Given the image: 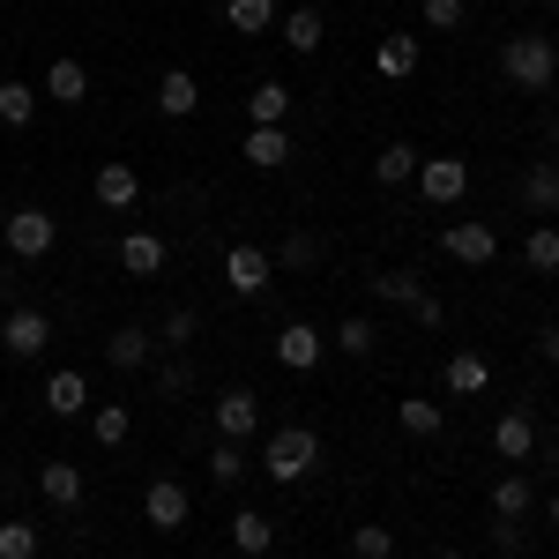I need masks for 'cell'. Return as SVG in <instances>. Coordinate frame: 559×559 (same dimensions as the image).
I'll list each match as a JSON object with an SVG mask.
<instances>
[{"label":"cell","instance_id":"cell-13","mask_svg":"<svg viewBox=\"0 0 559 559\" xmlns=\"http://www.w3.org/2000/svg\"><path fill=\"white\" fill-rule=\"evenodd\" d=\"M90 194H97L105 210H134V202H142V173H134V165H97Z\"/></svg>","mask_w":559,"mask_h":559},{"label":"cell","instance_id":"cell-24","mask_svg":"<svg viewBox=\"0 0 559 559\" xmlns=\"http://www.w3.org/2000/svg\"><path fill=\"white\" fill-rule=\"evenodd\" d=\"M247 120H254V128H284V120H292V90H284V83H254Z\"/></svg>","mask_w":559,"mask_h":559},{"label":"cell","instance_id":"cell-18","mask_svg":"<svg viewBox=\"0 0 559 559\" xmlns=\"http://www.w3.org/2000/svg\"><path fill=\"white\" fill-rule=\"evenodd\" d=\"M120 269L128 276H157L165 269V239L157 231H120Z\"/></svg>","mask_w":559,"mask_h":559},{"label":"cell","instance_id":"cell-2","mask_svg":"<svg viewBox=\"0 0 559 559\" xmlns=\"http://www.w3.org/2000/svg\"><path fill=\"white\" fill-rule=\"evenodd\" d=\"M313 463H321V432L313 426H276L261 440V471L276 477V485H299Z\"/></svg>","mask_w":559,"mask_h":559},{"label":"cell","instance_id":"cell-27","mask_svg":"<svg viewBox=\"0 0 559 559\" xmlns=\"http://www.w3.org/2000/svg\"><path fill=\"white\" fill-rule=\"evenodd\" d=\"M224 23L239 38H261V31H276V0H224Z\"/></svg>","mask_w":559,"mask_h":559},{"label":"cell","instance_id":"cell-35","mask_svg":"<svg viewBox=\"0 0 559 559\" xmlns=\"http://www.w3.org/2000/svg\"><path fill=\"white\" fill-rule=\"evenodd\" d=\"M0 559H38V522L0 515Z\"/></svg>","mask_w":559,"mask_h":559},{"label":"cell","instance_id":"cell-38","mask_svg":"<svg viewBox=\"0 0 559 559\" xmlns=\"http://www.w3.org/2000/svg\"><path fill=\"white\" fill-rule=\"evenodd\" d=\"M150 381L165 388V395H187V388H194V366H187V358H150Z\"/></svg>","mask_w":559,"mask_h":559},{"label":"cell","instance_id":"cell-10","mask_svg":"<svg viewBox=\"0 0 559 559\" xmlns=\"http://www.w3.org/2000/svg\"><path fill=\"white\" fill-rule=\"evenodd\" d=\"M157 112H165V120H194V112H202V83H194L187 68H165V75H157Z\"/></svg>","mask_w":559,"mask_h":559},{"label":"cell","instance_id":"cell-42","mask_svg":"<svg viewBox=\"0 0 559 559\" xmlns=\"http://www.w3.org/2000/svg\"><path fill=\"white\" fill-rule=\"evenodd\" d=\"M411 321H418V329H440V321H448V306H440V299H432V292H426V299L411 306Z\"/></svg>","mask_w":559,"mask_h":559},{"label":"cell","instance_id":"cell-17","mask_svg":"<svg viewBox=\"0 0 559 559\" xmlns=\"http://www.w3.org/2000/svg\"><path fill=\"white\" fill-rule=\"evenodd\" d=\"M45 97H52V105H83V97H90V68L60 52V60L45 68Z\"/></svg>","mask_w":559,"mask_h":559},{"label":"cell","instance_id":"cell-21","mask_svg":"<svg viewBox=\"0 0 559 559\" xmlns=\"http://www.w3.org/2000/svg\"><path fill=\"white\" fill-rule=\"evenodd\" d=\"M485 388H492L485 350H455V358H448V395H485Z\"/></svg>","mask_w":559,"mask_h":559},{"label":"cell","instance_id":"cell-37","mask_svg":"<svg viewBox=\"0 0 559 559\" xmlns=\"http://www.w3.org/2000/svg\"><path fill=\"white\" fill-rule=\"evenodd\" d=\"M395 552V530H388V522H358V530H350V559H388Z\"/></svg>","mask_w":559,"mask_h":559},{"label":"cell","instance_id":"cell-40","mask_svg":"<svg viewBox=\"0 0 559 559\" xmlns=\"http://www.w3.org/2000/svg\"><path fill=\"white\" fill-rule=\"evenodd\" d=\"M276 261H284V269H313V261H321V247H313L306 231H292V239L276 247Z\"/></svg>","mask_w":559,"mask_h":559},{"label":"cell","instance_id":"cell-3","mask_svg":"<svg viewBox=\"0 0 559 559\" xmlns=\"http://www.w3.org/2000/svg\"><path fill=\"white\" fill-rule=\"evenodd\" d=\"M142 522H150V530H165V537H179V530L194 522L187 485H179V477H150V492H142Z\"/></svg>","mask_w":559,"mask_h":559},{"label":"cell","instance_id":"cell-5","mask_svg":"<svg viewBox=\"0 0 559 559\" xmlns=\"http://www.w3.org/2000/svg\"><path fill=\"white\" fill-rule=\"evenodd\" d=\"M269 350H276V366H284V373H313V366L329 358V336H321L313 321H284Z\"/></svg>","mask_w":559,"mask_h":559},{"label":"cell","instance_id":"cell-33","mask_svg":"<svg viewBox=\"0 0 559 559\" xmlns=\"http://www.w3.org/2000/svg\"><path fill=\"white\" fill-rule=\"evenodd\" d=\"M373 344H381V336H373V321H366V313L336 321V336H329V350H344V358H373Z\"/></svg>","mask_w":559,"mask_h":559},{"label":"cell","instance_id":"cell-31","mask_svg":"<svg viewBox=\"0 0 559 559\" xmlns=\"http://www.w3.org/2000/svg\"><path fill=\"white\" fill-rule=\"evenodd\" d=\"M239 477H247V440H216V448H210V485L231 492Z\"/></svg>","mask_w":559,"mask_h":559},{"label":"cell","instance_id":"cell-41","mask_svg":"<svg viewBox=\"0 0 559 559\" xmlns=\"http://www.w3.org/2000/svg\"><path fill=\"white\" fill-rule=\"evenodd\" d=\"M426 23L432 31H463V0H426Z\"/></svg>","mask_w":559,"mask_h":559},{"label":"cell","instance_id":"cell-44","mask_svg":"<svg viewBox=\"0 0 559 559\" xmlns=\"http://www.w3.org/2000/svg\"><path fill=\"white\" fill-rule=\"evenodd\" d=\"M552 530H559V492H552Z\"/></svg>","mask_w":559,"mask_h":559},{"label":"cell","instance_id":"cell-29","mask_svg":"<svg viewBox=\"0 0 559 559\" xmlns=\"http://www.w3.org/2000/svg\"><path fill=\"white\" fill-rule=\"evenodd\" d=\"M128 432H134V411H128V403H97V411H90V440H97V448H120Z\"/></svg>","mask_w":559,"mask_h":559},{"label":"cell","instance_id":"cell-12","mask_svg":"<svg viewBox=\"0 0 559 559\" xmlns=\"http://www.w3.org/2000/svg\"><path fill=\"white\" fill-rule=\"evenodd\" d=\"M440 247H448L455 261H477V269H485V261L500 254V231H492V224H448Z\"/></svg>","mask_w":559,"mask_h":559},{"label":"cell","instance_id":"cell-45","mask_svg":"<svg viewBox=\"0 0 559 559\" xmlns=\"http://www.w3.org/2000/svg\"><path fill=\"white\" fill-rule=\"evenodd\" d=\"M552 142H559V112H552Z\"/></svg>","mask_w":559,"mask_h":559},{"label":"cell","instance_id":"cell-6","mask_svg":"<svg viewBox=\"0 0 559 559\" xmlns=\"http://www.w3.org/2000/svg\"><path fill=\"white\" fill-rule=\"evenodd\" d=\"M45 344H52V313H38V306H15L0 321V350L8 358H45Z\"/></svg>","mask_w":559,"mask_h":559},{"label":"cell","instance_id":"cell-1","mask_svg":"<svg viewBox=\"0 0 559 559\" xmlns=\"http://www.w3.org/2000/svg\"><path fill=\"white\" fill-rule=\"evenodd\" d=\"M500 75L515 90H552L559 75V45L552 38H537V31H515V38L500 45Z\"/></svg>","mask_w":559,"mask_h":559},{"label":"cell","instance_id":"cell-30","mask_svg":"<svg viewBox=\"0 0 559 559\" xmlns=\"http://www.w3.org/2000/svg\"><path fill=\"white\" fill-rule=\"evenodd\" d=\"M522 261H530L537 276H552V269H559V224L537 216V224H530V239H522Z\"/></svg>","mask_w":559,"mask_h":559},{"label":"cell","instance_id":"cell-43","mask_svg":"<svg viewBox=\"0 0 559 559\" xmlns=\"http://www.w3.org/2000/svg\"><path fill=\"white\" fill-rule=\"evenodd\" d=\"M537 350H545V366H559V321H545V329H537Z\"/></svg>","mask_w":559,"mask_h":559},{"label":"cell","instance_id":"cell-22","mask_svg":"<svg viewBox=\"0 0 559 559\" xmlns=\"http://www.w3.org/2000/svg\"><path fill=\"white\" fill-rule=\"evenodd\" d=\"M522 202L552 224L559 216V165H530V173H522Z\"/></svg>","mask_w":559,"mask_h":559},{"label":"cell","instance_id":"cell-23","mask_svg":"<svg viewBox=\"0 0 559 559\" xmlns=\"http://www.w3.org/2000/svg\"><path fill=\"white\" fill-rule=\"evenodd\" d=\"M373 60H381V75L403 83V75H418V38H411V31H388V38L373 45Z\"/></svg>","mask_w":559,"mask_h":559},{"label":"cell","instance_id":"cell-34","mask_svg":"<svg viewBox=\"0 0 559 559\" xmlns=\"http://www.w3.org/2000/svg\"><path fill=\"white\" fill-rule=\"evenodd\" d=\"M276 31H284V45H292V52H321V15H313L306 0L284 15V23H276Z\"/></svg>","mask_w":559,"mask_h":559},{"label":"cell","instance_id":"cell-26","mask_svg":"<svg viewBox=\"0 0 559 559\" xmlns=\"http://www.w3.org/2000/svg\"><path fill=\"white\" fill-rule=\"evenodd\" d=\"M530 508H537V485H530V477H500V485H492V515H500V522H522V515H530Z\"/></svg>","mask_w":559,"mask_h":559},{"label":"cell","instance_id":"cell-14","mask_svg":"<svg viewBox=\"0 0 559 559\" xmlns=\"http://www.w3.org/2000/svg\"><path fill=\"white\" fill-rule=\"evenodd\" d=\"M492 448H500V463H530V455H537V418H530V411H508V418L492 426Z\"/></svg>","mask_w":559,"mask_h":559},{"label":"cell","instance_id":"cell-39","mask_svg":"<svg viewBox=\"0 0 559 559\" xmlns=\"http://www.w3.org/2000/svg\"><path fill=\"white\" fill-rule=\"evenodd\" d=\"M157 344H194V313H187V306H173V313H165V321H157Z\"/></svg>","mask_w":559,"mask_h":559},{"label":"cell","instance_id":"cell-4","mask_svg":"<svg viewBox=\"0 0 559 559\" xmlns=\"http://www.w3.org/2000/svg\"><path fill=\"white\" fill-rule=\"evenodd\" d=\"M269 276H276V254L254 247V239H239V247L224 254V284H231L239 299H261V292H269Z\"/></svg>","mask_w":559,"mask_h":559},{"label":"cell","instance_id":"cell-15","mask_svg":"<svg viewBox=\"0 0 559 559\" xmlns=\"http://www.w3.org/2000/svg\"><path fill=\"white\" fill-rule=\"evenodd\" d=\"M45 411H52V418H83L90 411V381L75 373V366H60V373L45 381Z\"/></svg>","mask_w":559,"mask_h":559},{"label":"cell","instance_id":"cell-16","mask_svg":"<svg viewBox=\"0 0 559 559\" xmlns=\"http://www.w3.org/2000/svg\"><path fill=\"white\" fill-rule=\"evenodd\" d=\"M105 358H112L120 373H142V366L157 358V336H150V329H112V336H105Z\"/></svg>","mask_w":559,"mask_h":559},{"label":"cell","instance_id":"cell-32","mask_svg":"<svg viewBox=\"0 0 559 559\" xmlns=\"http://www.w3.org/2000/svg\"><path fill=\"white\" fill-rule=\"evenodd\" d=\"M373 179H381V187H403V179H418V150H411V142H388L381 157H373Z\"/></svg>","mask_w":559,"mask_h":559},{"label":"cell","instance_id":"cell-25","mask_svg":"<svg viewBox=\"0 0 559 559\" xmlns=\"http://www.w3.org/2000/svg\"><path fill=\"white\" fill-rule=\"evenodd\" d=\"M395 426L411 432V440H432V432L448 426V411H440V403H426V395H403V403H395Z\"/></svg>","mask_w":559,"mask_h":559},{"label":"cell","instance_id":"cell-19","mask_svg":"<svg viewBox=\"0 0 559 559\" xmlns=\"http://www.w3.org/2000/svg\"><path fill=\"white\" fill-rule=\"evenodd\" d=\"M231 545H239L247 559H261L269 545H276V515H261V508H239V515H231Z\"/></svg>","mask_w":559,"mask_h":559},{"label":"cell","instance_id":"cell-9","mask_svg":"<svg viewBox=\"0 0 559 559\" xmlns=\"http://www.w3.org/2000/svg\"><path fill=\"white\" fill-rule=\"evenodd\" d=\"M261 432V395L254 388H224L216 395V440H254Z\"/></svg>","mask_w":559,"mask_h":559},{"label":"cell","instance_id":"cell-11","mask_svg":"<svg viewBox=\"0 0 559 559\" xmlns=\"http://www.w3.org/2000/svg\"><path fill=\"white\" fill-rule=\"evenodd\" d=\"M239 165H254V173H284L292 165V134L284 128H254L239 142Z\"/></svg>","mask_w":559,"mask_h":559},{"label":"cell","instance_id":"cell-36","mask_svg":"<svg viewBox=\"0 0 559 559\" xmlns=\"http://www.w3.org/2000/svg\"><path fill=\"white\" fill-rule=\"evenodd\" d=\"M0 120H8V128H31V120H38V90L31 83H0Z\"/></svg>","mask_w":559,"mask_h":559},{"label":"cell","instance_id":"cell-7","mask_svg":"<svg viewBox=\"0 0 559 559\" xmlns=\"http://www.w3.org/2000/svg\"><path fill=\"white\" fill-rule=\"evenodd\" d=\"M418 194H426L432 210L463 202V194H471V165H463V157H418Z\"/></svg>","mask_w":559,"mask_h":559},{"label":"cell","instance_id":"cell-8","mask_svg":"<svg viewBox=\"0 0 559 559\" xmlns=\"http://www.w3.org/2000/svg\"><path fill=\"white\" fill-rule=\"evenodd\" d=\"M0 239H8V254L38 261V254H52V239H60V224H52L45 210H15L8 224H0Z\"/></svg>","mask_w":559,"mask_h":559},{"label":"cell","instance_id":"cell-20","mask_svg":"<svg viewBox=\"0 0 559 559\" xmlns=\"http://www.w3.org/2000/svg\"><path fill=\"white\" fill-rule=\"evenodd\" d=\"M38 492L52 500V508H83V471L60 455V463H45V471H38Z\"/></svg>","mask_w":559,"mask_h":559},{"label":"cell","instance_id":"cell-28","mask_svg":"<svg viewBox=\"0 0 559 559\" xmlns=\"http://www.w3.org/2000/svg\"><path fill=\"white\" fill-rule=\"evenodd\" d=\"M373 299L418 306V299H426V276H418V269H381V276H373Z\"/></svg>","mask_w":559,"mask_h":559},{"label":"cell","instance_id":"cell-46","mask_svg":"<svg viewBox=\"0 0 559 559\" xmlns=\"http://www.w3.org/2000/svg\"><path fill=\"white\" fill-rule=\"evenodd\" d=\"M440 559H463V552H440Z\"/></svg>","mask_w":559,"mask_h":559}]
</instances>
